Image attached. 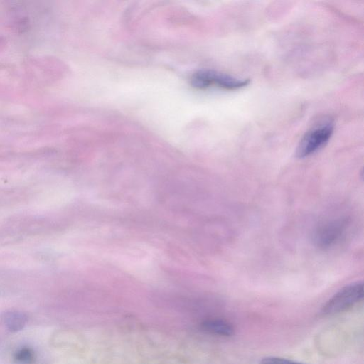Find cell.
I'll return each mask as SVG.
<instances>
[{"label":"cell","instance_id":"1","mask_svg":"<svg viewBox=\"0 0 364 364\" xmlns=\"http://www.w3.org/2000/svg\"><path fill=\"white\" fill-rule=\"evenodd\" d=\"M363 295V282L349 284L341 288L326 301L322 307L321 312L323 315H332L344 311L360 301Z\"/></svg>","mask_w":364,"mask_h":364},{"label":"cell","instance_id":"2","mask_svg":"<svg viewBox=\"0 0 364 364\" xmlns=\"http://www.w3.org/2000/svg\"><path fill=\"white\" fill-rule=\"evenodd\" d=\"M249 82V79H237L211 70H198L191 78V85L198 89L215 85L227 90H236L247 85Z\"/></svg>","mask_w":364,"mask_h":364},{"label":"cell","instance_id":"3","mask_svg":"<svg viewBox=\"0 0 364 364\" xmlns=\"http://www.w3.org/2000/svg\"><path fill=\"white\" fill-rule=\"evenodd\" d=\"M333 132V124L331 122L316 126L308 131L301 138L296 155L304 158L322 148L330 139Z\"/></svg>","mask_w":364,"mask_h":364},{"label":"cell","instance_id":"4","mask_svg":"<svg viewBox=\"0 0 364 364\" xmlns=\"http://www.w3.org/2000/svg\"><path fill=\"white\" fill-rule=\"evenodd\" d=\"M345 225V222L339 219L327 221L322 224L316 232V242L322 247L333 245L342 236Z\"/></svg>","mask_w":364,"mask_h":364},{"label":"cell","instance_id":"5","mask_svg":"<svg viewBox=\"0 0 364 364\" xmlns=\"http://www.w3.org/2000/svg\"><path fill=\"white\" fill-rule=\"evenodd\" d=\"M1 320L9 331L16 333L24 328L28 317L23 312L9 310L1 314Z\"/></svg>","mask_w":364,"mask_h":364},{"label":"cell","instance_id":"6","mask_svg":"<svg viewBox=\"0 0 364 364\" xmlns=\"http://www.w3.org/2000/svg\"><path fill=\"white\" fill-rule=\"evenodd\" d=\"M205 332L220 336H230L234 333V328L229 322L221 319H208L201 323Z\"/></svg>","mask_w":364,"mask_h":364},{"label":"cell","instance_id":"7","mask_svg":"<svg viewBox=\"0 0 364 364\" xmlns=\"http://www.w3.org/2000/svg\"><path fill=\"white\" fill-rule=\"evenodd\" d=\"M35 358L33 350L28 346H22L18 348L13 355L15 364H33Z\"/></svg>","mask_w":364,"mask_h":364},{"label":"cell","instance_id":"8","mask_svg":"<svg viewBox=\"0 0 364 364\" xmlns=\"http://www.w3.org/2000/svg\"><path fill=\"white\" fill-rule=\"evenodd\" d=\"M259 364H302L286 358L279 357H267L261 360Z\"/></svg>","mask_w":364,"mask_h":364}]
</instances>
